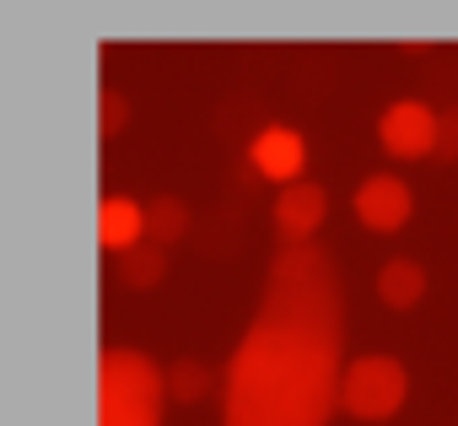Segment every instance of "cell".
Listing matches in <instances>:
<instances>
[{"label": "cell", "instance_id": "8fae6325", "mask_svg": "<svg viewBox=\"0 0 458 426\" xmlns=\"http://www.w3.org/2000/svg\"><path fill=\"white\" fill-rule=\"evenodd\" d=\"M162 378H167V399H173V405H199V399L216 388V372H210L199 356H178Z\"/></svg>", "mask_w": 458, "mask_h": 426}, {"label": "cell", "instance_id": "7a4b0ae2", "mask_svg": "<svg viewBox=\"0 0 458 426\" xmlns=\"http://www.w3.org/2000/svg\"><path fill=\"white\" fill-rule=\"evenodd\" d=\"M98 383H103V426H157L162 421L167 378L157 372L146 351L108 345L98 362Z\"/></svg>", "mask_w": 458, "mask_h": 426}, {"label": "cell", "instance_id": "30bf717a", "mask_svg": "<svg viewBox=\"0 0 458 426\" xmlns=\"http://www.w3.org/2000/svg\"><path fill=\"white\" fill-rule=\"evenodd\" d=\"M377 297H383L388 308H415V302L426 297V270H420L415 260H388V265L377 270Z\"/></svg>", "mask_w": 458, "mask_h": 426}, {"label": "cell", "instance_id": "5bb4252c", "mask_svg": "<svg viewBox=\"0 0 458 426\" xmlns=\"http://www.w3.org/2000/svg\"><path fill=\"white\" fill-rule=\"evenodd\" d=\"M98 108H103V114H98L103 135H119V130L130 124V103H124V92H103V98H98Z\"/></svg>", "mask_w": 458, "mask_h": 426}, {"label": "cell", "instance_id": "8992f818", "mask_svg": "<svg viewBox=\"0 0 458 426\" xmlns=\"http://www.w3.org/2000/svg\"><path fill=\"white\" fill-rule=\"evenodd\" d=\"M356 217L372 227V233H394L410 222V183L394 178V173H372L361 189H356Z\"/></svg>", "mask_w": 458, "mask_h": 426}, {"label": "cell", "instance_id": "5b68a950", "mask_svg": "<svg viewBox=\"0 0 458 426\" xmlns=\"http://www.w3.org/2000/svg\"><path fill=\"white\" fill-rule=\"evenodd\" d=\"M324 217H329V194H324V183H313V178L286 183V189L276 194V227H281L286 243H313V233L324 227Z\"/></svg>", "mask_w": 458, "mask_h": 426}, {"label": "cell", "instance_id": "6da1fadb", "mask_svg": "<svg viewBox=\"0 0 458 426\" xmlns=\"http://www.w3.org/2000/svg\"><path fill=\"white\" fill-rule=\"evenodd\" d=\"M340 345L345 297L335 265L313 243H286L243 345L226 362L221 426H324L345 410Z\"/></svg>", "mask_w": 458, "mask_h": 426}, {"label": "cell", "instance_id": "4fadbf2b", "mask_svg": "<svg viewBox=\"0 0 458 426\" xmlns=\"http://www.w3.org/2000/svg\"><path fill=\"white\" fill-rule=\"evenodd\" d=\"M437 162H458V103L437 114Z\"/></svg>", "mask_w": 458, "mask_h": 426}, {"label": "cell", "instance_id": "3957f363", "mask_svg": "<svg viewBox=\"0 0 458 426\" xmlns=\"http://www.w3.org/2000/svg\"><path fill=\"white\" fill-rule=\"evenodd\" d=\"M404 394H410V372H404L399 356H377L372 351V356H356L345 367V410L356 421H388V415H399Z\"/></svg>", "mask_w": 458, "mask_h": 426}, {"label": "cell", "instance_id": "7c38bea8", "mask_svg": "<svg viewBox=\"0 0 458 426\" xmlns=\"http://www.w3.org/2000/svg\"><path fill=\"white\" fill-rule=\"evenodd\" d=\"M162 276H167V249H157V243H140V249L119 254V281H124V286H135V292H151Z\"/></svg>", "mask_w": 458, "mask_h": 426}, {"label": "cell", "instance_id": "277c9868", "mask_svg": "<svg viewBox=\"0 0 458 426\" xmlns=\"http://www.w3.org/2000/svg\"><path fill=\"white\" fill-rule=\"evenodd\" d=\"M377 141H383L394 157H426V151H437V114H431L426 103L404 98V103H394V108L377 119Z\"/></svg>", "mask_w": 458, "mask_h": 426}, {"label": "cell", "instance_id": "9c48e42d", "mask_svg": "<svg viewBox=\"0 0 458 426\" xmlns=\"http://www.w3.org/2000/svg\"><path fill=\"white\" fill-rule=\"evenodd\" d=\"M189 227H194V217H189V205H183V200L157 194V200L146 205V243L173 249V243H183V238H189Z\"/></svg>", "mask_w": 458, "mask_h": 426}, {"label": "cell", "instance_id": "ba28073f", "mask_svg": "<svg viewBox=\"0 0 458 426\" xmlns=\"http://www.w3.org/2000/svg\"><path fill=\"white\" fill-rule=\"evenodd\" d=\"M98 243L108 254H130L146 243V210L130 200V194H108L98 205Z\"/></svg>", "mask_w": 458, "mask_h": 426}, {"label": "cell", "instance_id": "52a82bcc", "mask_svg": "<svg viewBox=\"0 0 458 426\" xmlns=\"http://www.w3.org/2000/svg\"><path fill=\"white\" fill-rule=\"evenodd\" d=\"M249 157H254V167H259L265 178L297 183V173H302V162H308V141H302L297 130H286V124H265V130L254 135Z\"/></svg>", "mask_w": 458, "mask_h": 426}]
</instances>
